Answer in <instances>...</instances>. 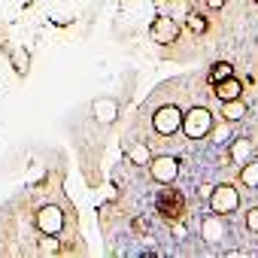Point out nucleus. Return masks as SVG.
<instances>
[{
  "label": "nucleus",
  "instance_id": "obj_5",
  "mask_svg": "<svg viewBox=\"0 0 258 258\" xmlns=\"http://www.w3.org/2000/svg\"><path fill=\"white\" fill-rule=\"evenodd\" d=\"M37 225H40V231H46V234H58V231L64 228V216H61L58 207H43V210L37 213Z\"/></svg>",
  "mask_w": 258,
  "mask_h": 258
},
{
  "label": "nucleus",
  "instance_id": "obj_17",
  "mask_svg": "<svg viewBox=\"0 0 258 258\" xmlns=\"http://www.w3.org/2000/svg\"><path fill=\"white\" fill-rule=\"evenodd\" d=\"M246 228H249V231H255V234H258V210H252V213H249V216H246Z\"/></svg>",
  "mask_w": 258,
  "mask_h": 258
},
{
  "label": "nucleus",
  "instance_id": "obj_3",
  "mask_svg": "<svg viewBox=\"0 0 258 258\" xmlns=\"http://www.w3.org/2000/svg\"><path fill=\"white\" fill-rule=\"evenodd\" d=\"M210 204H213V213H216V216H228V213H234V210H237L240 195H237L231 185H219V188L213 191Z\"/></svg>",
  "mask_w": 258,
  "mask_h": 258
},
{
  "label": "nucleus",
  "instance_id": "obj_10",
  "mask_svg": "<svg viewBox=\"0 0 258 258\" xmlns=\"http://www.w3.org/2000/svg\"><path fill=\"white\" fill-rule=\"evenodd\" d=\"M249 155H252V143H246V140H237L234 146H231V158L234 161H249Z\"/></svg>",
  "mask_w": 258,
  "mask_h": 258
},
{
  "label": "nucleus",
  "instance_id": "obj_13",
  "mask_svg": "<svg viewBox=\"0 0 258 258\" xmlns=\"http://www.w3.org/2000/svg\"><path fill=\"white\" fill-rule=\"evenodd\" d=\"M188 28H191L195 34H204V31H207V22H204V16H195V13H191V16H188Z\"/></svg>",
  "mask_w": 258,
  "mask_h": 258
},
{
  "label": "nucleus",
  "instance_id": "obj_8",
  "mask_svg": "<svg viewBox=\"0 0 258 258\" xmlns=\"http://www.w3.org/2000/svg\"><path fill=\"white\" fill-rule=\"evenodd\" d=\"M213 85H216V94H219L222 100L240 97V82H237L234 76H225V79H219V82H213Z\"/></svg>",
  "mask_w": 258,
  "mask_h": 258
},
{
  "label": "nucleus",
  "instance_id": "obj_2",
  "mask_svg": "<svg viewBox=\"0 0 258 258\" xmlns=\"http://www.w3.org/2000/svg\"><path fill=\"white\" fill-rule=\"evenodd\" d=\"M158 213L164 216V219H182L185 216V198L179 195V191H173V188H167V191H161L158 195Z\"/></svg>",
  "mask_w": 258,
  "mask_h": 258
},
{
  "label": "nucleus",
  "instance_id": "obj_12",
  "mask_svg": "<svg viewBox=\"0 0 258 258\" xmlns=\"http://www.w3.org/2000/svg\"><path fill=\"white\" fill-rule=\"evenodd\" d=\"M231 70H234V67H231L228 61H219V64H213V67H210V79H213V82H219V79L231 76Z\"/></svg>",
  "mask_w": 258,
  "mask_h": 258
},
{
  "label": "nucleus",
  "instance_id": "obj_1",
  "mask_svg": "<svg viewBox=\"0 0 258 258\" xmlns=\"http://www.w3.org/2000/svg\"><path fill=\"white\" fill-rule=\"evenodd\" d=\"M182 131L191 137V140H201V137H207L210 134V127H213V115H210V109H204V106H195V109H188L185 115H182Z\"/></svg>",
  "mask_w": 258,
  "mask_h": 258
},
{
  "label": "nucleus",
  "instance_id": "obj_6",
  "mask_svg": "<svg viewBox=\"0 0 258 258\" xmlns=\"http://www.w3.org/2000/svg\"><path fill=\"white\" fill-rule=\"evenodd\" d=\"M176 173H179V161H176V158L161 155V158L152 161V176H155L158 182H170V179H176Z\"/></svg>",
  "mask_w": 258,
  "mask_h": 258
},
{
  "label": "nucleus",
  "instance_id": "obj_14",
  "mask_svg": "<svg viewBox=\"0 0 258 258\" xmlns=\"http://www.w3.org/2000/svg\"><path fill=\"white\" fill-rule=\"evenodd\" d=\"M94 112L100 115V121H109L112 118V103H106V100L103 103H94Z\"/></svg>",
  "mask_w": 258,
  "mask_h": 258
},
{
  "label": "nucleus",
  "instance_id": "obj_4",
  "mask_svg": "<svg viewBox=\"0 0 258 258\" xmlns=\"http://www.w3.org/2000/svg\"><path fill=\"white\" fill-rule=\"evenodd\" d=\"M179 121H182V112L176 106H161L155 112V131L158 134H173L179 127Z\"/></svg>",
  "mask_w": 258,
  "mask_h": 258
},
{
  "label": "nucleus",
  "instance_id": "obj_16",
  "mask_svg": "<svg viewBox=\"0 0 258 258\" xmlns=\"http://www.w3.org/2000/svg\"><path fill=\"white\" fill-rule=\"evenodd\" d=\"M219 234H222V231H219L216 222H207V225H204V237H207V240H216Z\"/></svg>",
  "mask_w": 258,
  "mask_h": 258
},
{
  "label": "nucleus",
  "instance_id": "obj_18",
  "mask_svg": "<svg viewBox=\"0 0 258 258\" xmlns=\"http://www.w3.org/2000/svg\"><path fill=\"white\" fill-rule=\"evenodd\" d=\"M207 4H210L213 10H222V7H225V0H207Z\"/></svg>",
  "mask_w": 258,
  "mask_h": 258
},
{
  "label": "nucleus",
  "instance_id": "obj_7",
  "mask_svg": "<svg viewBox=\"0 0 258 258\" xmlns=\"http://www.w3.org/2000/svg\"><path fill=\"white\" fill-rule=\"evenodd\" d=\"M176 34H179V28H176V22H170V19H158V22L152 25V37H155L158 43H173Z\"/></svg>",
  "mask_w": 258,
  "mask_h": 258
},
{
  "label": "nucleus",
  "instance_id": "obj_9",
  "mask_svg": "<svg viewBox=\"0 0 258 258\" xmlns=\"http://www.w3.org/2000/svg\"><path fill=\"white\" fill-rule=\"evenodd\" d=\"M243 112H246V106H243V103H240L237 97H234V100H225V109H222V115H225L228 121H237V118H240Z\"/></svg>",
  "mask_w": 258,
  "mask_h": 258
},
{
  "label": "nucleus",
  "instance_id": "obj_11",
  "mask_svg": "<svg viewBox=\"0 0 258 258\" xmlns=\"http://www.w3.org/2000/svg\"><path fill=\"white\" fill-rule=\"evenodd\" d=\"M240 182H243V185H249V188H255V185H258V161H249V164L243 167Z\"/></svg>",
  "mask_w": 258,
  "mask_h": 258
},
{
  "label": "nucleus",
  "instance_id": "obj_15",
  "mask_svg": "<svg viewBox=\"0 0 258 258\" xmlns=\"http://www.w3.org/2000/svg\"><path fill=\"white\" fill-rule=\"evenodd\" d=\"M149 158V152H146V146H137V149H131V161H137V164H143Z\"/></svg>",
  "mask_w": 258,
  "mask_h": 258
}]
</instances>
